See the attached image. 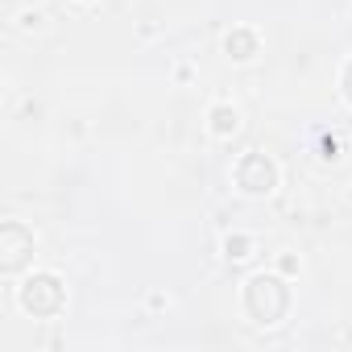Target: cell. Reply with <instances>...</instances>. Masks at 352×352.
I'll return each mask as SVG.
<instances>
[{"label": "cell", "mask_w": 352, "mask_h": 352, "mask_svg": "<svg viewBox=\"0 0 352 352\" xmlns=\"http://www.w3.org/2000/svg\"><path fill=\"white\" fill-rule=\"evenodd\" d=\"M348 96H352V67H348Z\"/></svg>", "instance_id": "obj_1"}]
</instances>
